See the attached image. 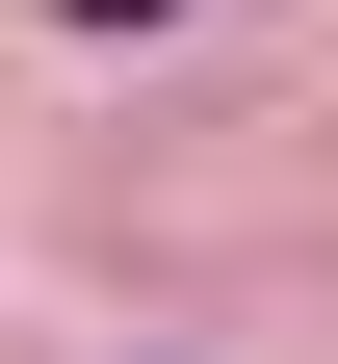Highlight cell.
Here are the masks:
<instances>
[{
    "label": "cell",
    "mask_w": 338,
    "mask_h": 364,
    "mask_svg": "<svg viewBox=\"0 0 338 364\" xmlns=\"http://www.w3.org/2000/svg\"><path fill=\"white\" fill-rule=\"evenodd\" d=\"M78 26H157V0H78Z\"/></svg>",
    "instance_id": "obj_1"
}]
</instances>
